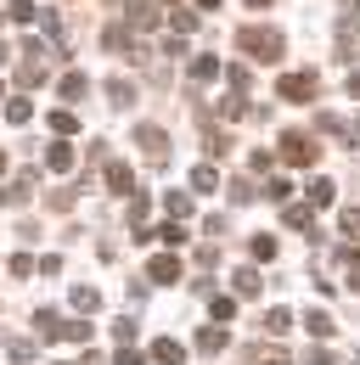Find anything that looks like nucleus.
<instances>
[{
    "instance_id": "nucleus-19",
    "label": "nucleus",
    "mask_w": 360,
    "mask_h": 365,
    "mask_svg": "<svg viewBox=\"0 0 360 365\" xmlns=\"http://www.w3.org/2000/svg\"><path fill=\"white\" fill-rule=\"evenodd\" d=\"M203 152H209V158H225V152H231V140H225L220 124H203Z\"/></svg>"
},
{
    "instance_id": "nucleus-35",
    "label": "nucleus",
    "mask_w": 360,
    "mask_h": 365,
    "mask_svg": "<svg viewBox=\"0 0 360 365\" xmlns=\"http://www.w3.org/2000/svg\"><path fill=\"white\" fill-rule=\"evenodd\" d=\"M214 320L231 326V320H236V298H214Z\"/></svg>"
},
{
    "instance_id": "nucleus-7",
    "label": "nucleus",
    "mask_w": 360,
    "mask_h": 365,
    "mask_svg": "<svg viewBox=\"0 0 360 365\" xmlns=\"http://www.w3.org/2000/svg\"><path fill=\"white\" fill-rule=\"evenodd\" d=\"M107 191H119V197H135V191H141L130 163H113V158H107Z\"/></svg>"
},
{
    "instance_id": "nucleus-31",
    "label": "nucleus",
    "mask_w": 360,
    "mask_h": 365,
    "mask_svg": "<svg viewBox=\"0 0 360 365\" xmlns=\"http://www.w3.org/2000/svg\"><path fill=\"white\" fill-rule=\"evenodd\" d=\"M248 113H254V107H248L242 96H225L220 101V118H248Z\"/></svg>"
},
{
    "instance_id": "nucleus-40",
    "label": "nucleus",
    "mask_w": 360,
    "mask_h": 365,
    "mask_svg": "<svg viewBox=\"0 0 360 365\" xmlns=\"http://www.w3.org/2000/svg\"><path fill=\"white\" fill-rule=\"evenodd\" d=\"M304 365H338V360H332V349H315V343H310V354H304Z\"/></svg>"
},
{
    "instance_id": "nucleus-25",
    "label": "nucleus",
    "mask_w": 360,
    "mask_h": 365,
    "mask_svg": "<svg viewBox=\"0 0 360 365\" xmlns=\"http://www.w3.org/2000/svg\"><path fill=\"white\" fill-rule=\"evenodd\" d=\"M68 298H74V309H85V315H96V309H101V292H96V287H74Z\"/></svg>"
},
{
    "instance_id": "nucleus-11",
    "label": "nucleus",
    "mask_w": 360,
    "mask_h": 365,
    "mask_svg": "<svg viewBox=\"0 0 360 365\" xmlns=\"http://www.w3.org/2000/svg\"><path fill=\"white\" fill-rule=\"evenodd\" d=\"M34 331H40L45 343H62V331H68V320L56 315V309H40V315H34Z\"/></svg>"
},
{
    "instance_id": "nucleus-22",
    "label": "nucleus",
    "mask_w": 360,
    "mask_h": 365,
    "mask_svg": "<svg viewBox=\"0 0 360 365\" xmlns=\"http://www.w3.org/2000/svg\"><path fill=\"white\" fill-rule=\"evenodd\" d=\"M191 191H203V197H209V191H220V175H214V163H197V169H191Z\"/></svg>"
},
{
    "instance_id": "nucleus-18",
    "label": "nucleus",
    "mask_w": 360,
    "mask_h": 365,
    "mask_svg": "<svg viewBox=\"0 0 360 365\" xmlns=\"http://www.w3.org/2000/svg\"><path fill=\"white\" fill-rule=\"evenodd\" d=\"M6 17L11 23H40V0H6Z\"/></svg>"
},
{
    "instance_id": "nucleus-14",
    "label": "nucleus",
    "mask_w": 360,
    "mask_h": 365,
    "mask_svg": "<svg viewBox=\"0 0 360 365\" xmlns=\"http://www.w3.org/2000/svg\"><path fill=\"white\" fill-rule=\"evenodd\" d=\"M281 220H287V230H304V236H315V208H310V202H293Z\"/></svg>"
},
{
    "instance_id": "nucleus-8",
    "label": "nucleus",
    "mask_w": 360,
    "mask_h": 365,
    "mask_svg": "<svg viewBox=\"0 0 360 365\" xmlns=\"http://www.w3.org/2000/svg\"><path fill=\"white\" fill-rule=\"evenodd\" d=\"M220 73H225V62L214 56V51H203V56H191V79H197V85H214Z\"/></svg>"
},
{
    "instance_id": "nucleus-15",
    "label": "nucleus",
    "mask_w": 360,
    "mask_h": 365,
    "mask_svg": "<svg viewBox=\"0 0 360 365\" xmlns=\"http://www.w3.org/2000/svg\"><path fill=\"white\" fill-rule=\"evenodd\" d=\"M152 360H158V365H180V360H186L180 337H158V343H152Z\"/></svg>"
},
{
    "instance_id": "nucleus-37",
    "label": "nucleus",
    "mask_w": 360,
    "mask_h": 365,
    "mask_svg": "<svg viewBox=\"0 0 360 365\" xmlns=\"http://www.w3.org/2000/svg\"><path fill=\"white\" fill-rule=\"evenodd\" d=\"M254 259H259V264L276 259V236H254Z\"/></svg>"
},
{
    "instance_id": "nucleus-36",
    "label": "nucleus",
    "mask_w": 360,
    "mask_h": 365,
    "mask_svg": "<svg viewBox=\"0 0 360 365\" xmlns=\"http://www.w3.org/2000/svg\"><path fill=\"white\" fill-rule=\"evenodd\" d=\"M248 169L265 175V169H270V146H254V152H248Z\"/></svg>"
},
{
    "instance_id": "nucleus-1",
    "label": "nucleus",
    "mask_w": 360,
    "mask_h": 365,
    "mask_svg": "<svg viewBox=\"0 0 360 365\" xmlns=\"http://www.w3.org/2000/svg\"><path fill=\"white\" fill-rule=\"evenodd\" d=\"M236 51H242L248 62H281V56H287V40H281V29L248 23V29H236Z\"/></svg>"
},
{
    "instance_id": "nucleus-33",
    "label": "nucleus",
    "mask_w": 360,
    "mask_h": 365,
    "mask_svg": "<svg viewBox=\"0 0 360 365\" xmlns=\"http://www.w3.org/2000/svg\"><path fill=\"white\" fill-rule=\"evenodd\" d=\"M254 197H259L254 180H231V202H254Z\"/></svg>"
},
{
    "instance_id": "nucleus-44",
    "label": "nucleus",
    "mask_w": 360,
    "mask_h": 365,
    "mask_svg": "<svg viewBox=\"0 0 360 365\" xmlns=\"http://www.w3.org/2000/svg\"><path fill=\"white\" fill-rule=\"evenodd\" d=\"M79 365H107V360H101V354H85V360H79Z\"/></svg>"
},
{
    "instance_id": "nucleus-20",
    "label": "nucleus",
    "mask_w": 360,
    "mask_h": 365,
    "mask_svg": "<svg viewBox=\"0 0 360 365\" xmlns=\"http://www.w3.org/2000/svg\"><path fill=\"white\" fill-rule=\"evenodd\" d=\"M304 326H310V337H321V343H326V337L338 331V320L326 315V309H310V315H304Z\"/></svg>"
},
{
    "instance_id": "nucleus-28",
    "label": "nucleus",
    "mask_w": 360,
    "mask_h": 365,
    "mask_svg": "<svg viewBox=\"0 0 360 365\" xmlns=\"http://www.w3.org/2000/svg\"><path fill=\"white\" fill-rule=\"evenodd\" d=\"M287 326H293V309H281V304H276V309L265 315V331H270V337H281Z\"/></svg>"
},
{
    "instance_id": "nucleus-39",
    "label": "nucleus",
    "mask_w": 360,
    "mask_h": 365,
    "mask_svg": "<svg viewBox=\"0 0 360 365\" xmlns=\"http://www.w3.org/2000/svg\"><path fill=\"white\" fill-rule=\"evenodd\" d=\"M11 275H17V281H23V275H34V259H29V253H11Z\"/></svg>"
},
{
    "instance_id": "nucleus-16",
    "label": "nucleus",
    "mask_w": 360,
    "mask_h": 365,
    "mask_svg": "<svg viewBox=\"0 0 360 365\" xmlns=\"http://www.w3.org/2000/svg\"><path fill=\"white\" fill-rule=\"evenodd\" d=\"M107 101H113V107H135V79H124V73L107 79Z\"/></svg>"
},
{
    "instance_id": "nucleus-27",
    "label": "nucleus",
    "mask_w": 360,
    "mask_h": 365,
    "mask_svg": "<svg viewBox=\"0 0 360 365\" xmlns=\"http://www.w3.org/2000/svg\"><path fill=\"white\" fill-rule=\"evenodd\" d=\"M315 130H321V135H349V124H344V118H338V113H315Z\"/></svg>"
},
{
    "instance_id": "nucleus-13",
    "label": "nucleus",
    "mask_w": 360,
    "mask_h": 365,
    "mask_svg": "<svg viewBox=\"0 0 360 365\" xmlns=\"http://www.w3.org/2000/svg\"><path fill=\"white\" fill-rule=\"evenodd\" d=\"M304 191H310V208H315V214H321V208H332V197H338V185L326 180V175H315Z\"/></svg>"
},
{
    "instance_id": "nucleus-45",
    "label": "nucleus",
    "mask_w": 360,
    "mask_h": 365,
    "mask_svg": "<svg viewBox=\"0 0 360 365\" xmlns=\"http://www.w3.org/2000/svg\"><path fill=\"white\" fill-rule=\"evenodd\" d=\"M248 6H254V11H265V6H276V0H248Z\"/></svg>"
},
{
    "instance_id": "nucleus-32",
    "label": "nucleus",
    "mask_w": 360,
    "mask_h": 365,
    "mask_svg": "<svg viewBox=\"0 0 360 365\" xmlns=\"http://www.w3.org/2000/svg\"><path fill=\"white\" fill-rule=\"evenodd\" d=\"M225 85L242 96V91H248V68H242V62H231V68H225Z\"/></svg>"
},
{
    "instance_id": "nucleus-46",
    "label": "nucleus",
    "mask_w": 360,
    "mask_h": 365,
    "mask_svg": "<svg viewBox=\"0 0 360 365\" xmlns=\"http://www.w3.org/2000/svg\"><path fill=\"white\" fill-rule=\"evenodd\" d=\"M197 6H203V11H214V6H220V0H197Z\"/></svg>"
},
{
    "instance_id": "nucleus-48",
    "label": "nucleus",
    "mask_w": 360,
    "mask_h": 365,
    "mask_svg": "<svg viewBox=\"0 0 360 365\" xmlns=\"http://www.w3.org/2000/svg\"><path fill=\"white\" fill-rule=\"evenodd\" d=\"M344 6H349V11H355V6H360V0H344Z\"/></svg>"
},
{
    "instance_id": "nucleus-4",
    "label": "nucleus",
    "mask_w": 360,
    "mask_h": 365,
    "mask_svg": "<svg viewBox=\"0 0 360 365\" xmlns=\"http://www.w3.org/2000/svg\"><path fill=\"white\" fill-rule=\"evenodd\" d=\"M315 91H321V79H315L310 68L281 73V85H276V96H281V101H315Z\"/></svg>"
},
{
    "instance_id": "nucleus-21",
    "label": "nucleus",
    "mask_w": 360,
    "mask_h": 365,
    "mask_svg": "<svg viewBox=\"0 0 360 365\" xmlns=\"http://www.w3.org/2000/svg\"><path fill=\"white\" fill-rule=\"evenodd\" d=\"M164 23H169L175 34H191V29H197V11H186V6H169V11H164Z\"/></svg>"
},
{
    "instance_id": "nucleus-23",
    "label": "nucleus",
    "mask_w": 360,
    "mask_h": 365,
    "mask_svg": "<svg viewBox=\"0 0 360 365\" xmlns=\"http://www.w3.org/2000/svg\"><path fill=\"white\" fill-rule=\"evenodd\" d=\"M29 118H34V101L29 96H11L6 101V124H29Z\"/></svg>"
},
{
    "instance_id": "nucleus-41",
    "label": "nucleus",
    "mask_w": 360,
    "mask_h": 365,
    "mask_svg": "<svg viewBox=\"0 0 360 365\" xmlns=\"http://www.w3.org/2000/svg\"><path fill=\"white\" fill-rule=\"evenodd\" d=\"M113 337H119V343H135V320H113Z\"/></svg>"
},
{
    "instance_id": "nucleus-49",
    "label": "nucleus",
    "mask_w": 360,
    "mask_h": 365,
    "mask_svg": "<svg viewBox=\"0 0 360 365\" xmlns=\"http://www.w3.org/2000/svg\"><path fill=\"white\" fill-rule=\"evenodd\" d=\"M0 62H6V46H0Z\"/></svg>"
},
{
    "instance_id": "nucleus-34",
    "label": "nucleus",
    "mask_w": 360,
    "mask_h": 365,
    "mask_svg": "<svg viewBox=\"0 0 360 365\" xmlns=\"http://www.w3.org/2000/svg\"><path fill=\"white\" fill-rule=\"evenodd\" d=\"M74 197H79V191H74V185H56V191H51V197H45V202H51V208H74Z\"/></svg>"
},
{
    "instance_id": "nucleus-38",
    "label": "nucleus",
    "mask_w": 360,
    "mask_h": 365,
    "mask_svg": "<svg viewBox=\"0 0 360 365\" xmlns=\"http://www.w3.org/2000/svg\"><path fill=\"white\" fill-rule=\"evenodd\" d=\"M113 365H146V354H141V349H130V343H124V349L113 354Z\"/></svg>"
},
{
    "instance_id": "nucleus-10",
    "label": "nucleus",
    "mask_w": 360,
    "mask_h": 365,
    "mask_svg": "<svg viewBox=\"0 0 360 365\" xmlns=\"http://www.w3.org/2000/svg\"><path fill=\"white\" fill-rule=\"evenodd\" d=\"M146 275H152L158 287H169V281H180V259H175V253H158V259L146 264Z\"/></svg>"
},
{
    "instance_id": "nucleus-50",
    "label": "nucleus",
    "mask_w": 360,
    "mask_h": 365,
    "mask_svg": "<svg viewBox=\"0 0 360 365\" xmlns=\"http://www.w3.org/2000/svg\"><path fill=\"white\" fill-rule=\"evenodd\" d=\"M0 169H6V158H0Z\"/></svg>"
},
{
    "instance_id": "nucleus-42",
    "label": "nucleus",
    "mask_w": 360,
    "mask_h": 365,
    "mask_svg": "<svg viewBox=\"0 0 360 365\" xmlns=\"http://www.w3.org/2000/svg\"><path fill=\"white\" fill-rule=\"evenodd\" d=\"M259 365H293V360H287L281 349H270V354H259Z\"/></svg>"
},
{
    "instance_id": "nucleus-3",
    "label": "nucleus",
    "mask_w": 360,
    "mask_h": 365,
    "mask_svg": "<svg viewBox=\"0 0 360 365\" xmlns=\"http://www.w3.org/2000/svg\"><path fill=\"white\" fill-rule=\"evenodd\" d=\"M135 146H141V158H146L152 169L169 163V135H164L158 124H135Z\"/></svg>"
},
{
    "instance_id": "nucleus-43",
    "label": "nucleus",
    "mask_w": 360,
    "mask_h": 365,
    "mask_svg": "<svg viewBox=\"0 0 360 365\" xmlns=\"http://www.w3.org/2000/svg\"><path fill=\"white\" fill-rule=\"evenodd\" d=\"M349 96H355V101H360V68H355V73H349Z\"/></svg>"
},
{
    "instance_id": "nucleus-26",
    "label": "nucleus",
    "mask_w": 360,
    "mask_h": 365,
    "mask_svg": "<svg viewBox=\"0 0 360 365\" xmlns=\"http://www.w3.org/2000/svg\"><path fill=\"white\" fill-rule=\"evenodd\" d=\"M45 124H51L56 135H74V130H79V118H74L68 107H56V113H45Z\"/></svg>"
},
{
    "instance_id": "nucleus-6",
    "label": "nucleus",
    "mask_w": 360,
    "mask_h": 365,
    "mask_svg": "<svg viewBox=\"0 0 360 365\" xmlns=\"http://www.w3.org/2000/svg\"><path fill=\"white\" fill-rule=\"evenodd\" d=\"M231 287H236V298H259V292H265V275H259V264L231 270Z\"/></svg>"
},
{
    "instance_id": "nucleus-17",
    "label": "nucleus",
    "mask_w": 360,
    "mask_h": 365,
    "mask_svg": "<svg viewBox=\"0 0 360 365\" xmlns=\"http://www.w3.org/2000/svg\"><path fill=\"white\" fill-rule=\"evenodd\" d=\"M85 91H90V79L74 68V73H62V85H56V96H68V101H85Z\"/></svg>"
},
{
    "instance_id": "nucleus-5",
    "label": "nucleus",
    "mask_w": 360,
    "mask_h": 365,
    "mask_svg": "<svg viewBox=\"0 0 360 365\" xmlns=\"http://www.w3.org/2000/svg\"><path fill=\"white\" fill-rule=\"evenodd\" d=\"M124 23L130 29H158L164 23V0H124Z\"/></svg>"
},
{
    "instance_id": "nucleus-9",
    "label": "nucleus",
    "mask_w": 360,
    "mask_h": 365,
    "mask_svg": "<svg viewBox=\"0 0 360 365\" xmlns=\"http://www.w3.org/2000/svg\"><path fill=\"white\" fill-rule=\"evenodd\" d=\"M45 169H51V175H68V169H74V146H68V140H51V146H45Z\"/></svg>"
},
{
    "instance_id": "nucleus-47",
    "label": "nucleus",
    "mask_w": 360,
    "mask_h": 365,
    "mask_svg": "<svg viewBox=\"0 0 360 365\" xmlns=\"http://www.w3.org/2000/svg\"><path fill=\"white\" fill-rule=\"evenodd\" d=\"M164 6H186V0H164Z\"/></svg>"
},
{
    "instance_id": "nucleus-29",
    "label": "nucleus",
    "mask_w": 360,
    "mask_h": 365,
    "mask_svg": "<svg viewBox=\"0 0 360 365\" xmlns=\"http://www.w3.org/2000/svg\"><path fill=\"white\" fill-rule=\"evenodd\" d=\"M338 230H344V242H360V208H344V214H338Z\"/></svg>"
},
{
    "instance_id": "nucleus-12",
    "label": "nucleus",
    "mask_w": 360,
    "mask_h": 365,
    "mask_svg": "<svg viewBox=\"0 0 360 365\" xmlns=\"http://www.w3.org/2000/svg\"><path fill=\"white\" fill-rule=\"evenodd\" d=\"M225 343H231V331H225L220 320H209V326H203V331H197V349H203V354H220Z\"/></svg>"
},
{
    "instance_id": "nucleus-2",
    "label": "nucleus",
    "mask_w": 360,
    "mask_h": 365,
    "mask_svg": "<svg viewBox=\"0 0 360 365\" xmlns=\"http://www.w3.org/2000/svg\"><path fill=\"white\" fill-rule=\"evenodd\" d=\"M276 152H281V163H293V169H310L315 158H321V140L310 130H287V135L276 140Z\"/></svg>"
},
{
    "instance_id": "nucleus-30",
    "label": "nucleus",
    "mask_w": 360,
    "mask_h": 365,
    "mask_svg": "<svg viewBox=\"0 0 360 365\" xmlns=\"http://www.w3.org/2000/svg\"><path fill=\"white\" fill-rule=\"evenodd\" d=\"M265 197H270V202H287V197H293V180H287V175H270Z\"/></svg>"
},
{
    "instance_id": "nucleus-24",
    "label": "nucleus",
    "mask_w": 360,
    "mask_h": 365,
    "mask_svg": "<svg viewBox=\"0 0 360 365\" xmlns=\"http://www.w3.org/2000/svg\"><path fill=\"white\" fill-rule=\"evenodd\" d=\"M164 208H169V220H180V225L191 220V197H186V191H169V197H164Z\"/></svg>"
}]
</instances>
